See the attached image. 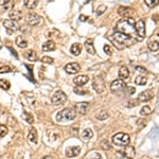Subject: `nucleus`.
<instances>
[{
    "label": "nucleus",
    "instance_id": "f257e3e1",
    "mask_svg": "<svg viewBox=\"0 0 159 159\" xmlns=\"http://www.w3.org/2000/svg\"><path fill=\"white\" fill-rule=\"evenodd\" d=\"M134 25L135 20L133 18L129 17L127 19H122V20H120L117 23V32H120L122 34H124V35L129 36V37H136V39L138 41Z\"/></svg>",
    "mask_w": 159,
    "mask_h": 159
},
{
    "label": "nucleus",
    "instance_id": "f03ea898",
    "mask_svg": "<svg viewBox=\"0 0 159 159\" xmlns=\"http://www.w3.org/2000/svg\"><path fill=\"white\" fill-rule=\"evenodd\" d=\"M110 41H113V43L115 44L118 49H123L126 46H129V44H131V37L127 35H124L120 32H115L113 34V36L109 37Z\"/></svg>",
    "mask_w": 159,
    "mask_h": 159
},
{
    "label": "nucleus",
    "instance_id": "7ed1b4c3",
    "mask_svg": "<svg viewBox=\"0 0 159 159\" xmlns=\"http://www.w3.org/2000/svg\"><path fill=\"white\" fill-rule=\"evenodd\" d=\"M76 117V111H74L72 108H65L63 110L58 111L57 115H56V120L58 122L61 121H70V120H73Z\"/></svg>",
    "mask_w": 159,
    "mask_h": 159
},
{
    "label": "nucleus",
    "instance_id": "20e7f679",
    "mask_svg": "<svg viewBox=\"0 0 159 159\" xmlns=\"http://www.w3.org/2000/svg\"><path fill=\"white\" fill-rule=\"evenodd\" d=\"M129 136L125 133H118L113 137V143L117 147H127L129 144Z\"/></svg>",
    "mask_w": 159,
    "mask_h": 159
},
{
    "label": "nucleus",
    "instance_id": "39448f33",
    "mask_svg": "<svg viewBox=\"0 0 159 159\" xmlns=\"http://www.w3.org/2000/svg\"><path fill=\"white\" fill-rule=\"evenodd\" d=\"M125 89H126V85L122 80H116L110 85V90L116 94H121Z\"/></svg>",
    "mask_w": 159,
    "mask_h": 159
},
{
    "label": "nucleus",
    "instance_id": "423d86ee",
    "mask_svg": "<svg viewBox=\"0 0 159 159\" xmlns=\"http://www.w3.org/2000/svg\"><path fill=\"white\" fill-rule=\"evenodd\" d=\"M134 28H135V32L137 34L138 41H142L145 37V25H144V21L142 19H140L138 23H135Z\"/></svg>",
    "mask_w": 159,
    "mask_h": 159
},
{
    "label": "nucleus",
    "instance_id": "0eeeda50",
    "mask_svg": "<svg viewBox=\"0 0 159 159\" xmlns=\"http://www.w3.org/2000/svg\"><path fill=\"white\" fill-rule=\"evenodd\" d=\"M67 101V96L65 94V92H63L62 90L56 91L55 94L52 97V103L54 105H62Z\"/></svg>",
    "mask_w": 159,
    "mask_h": 159
},
{
    "label": "nucleus",
    "instance_id": "6e6552de",
    "mask_svg": "<svg viewBox=\"0 0 159 159\" xmlns=\"http://www.w3.org/2000/svg\"><path fill=\"white\" fill-rule=\"evenodd\" d=\"M92 88L98 92V94H101L103 92L104 89H105V81L102 76H97L94 78V83H92Z\"/></svg>",
    "mask_w": 159,
    "mask_h": 159
},
{
    "label": "nucleus",
    "instance_id": "1a4fd4ad",
    "mask_svg": "<svg viewBox=\"0 0 159 159\" xmlns=\"http://www.w3.org/2000/svg\"><path fill=\"white\" fill-rule=\"evenodd\" d=\"M89 108H90V105L88 102H80L76 104V110L81 115H86L89 111Z\"/></svg>",
    "mask_w": 159,
    "mask_h": 159
},
{
    "label": "nucleus",
    "instance_id": "9d476101",
    "mask_svg": "<svg viewBox=\"0 0 159 159\" xmlns=\"http://www.w3.org/2000/svg\"><path fill=\"white\" fill-rule=\"evenodd\" d=\"M153 97H154V91L153 90H151V89H149V90H144L138 96V101L139 102H147V101H150Z\"/></svg>",
    "mask_w": 159,
    "mask_h": 159
},
{
    "label": "nucleus",
    "instance_id": "9b49d317",
    "mask_svg": "<svg viewBox=\"0 0 159 159\" xmlns=\"http://www.w3.org/2000/svg\"><path fill=\"white\" fill-rule=\"evenodd\" d=\"M81 70V67L78 63H70L67 64L65 67V71L69 74H76Z\"/></svg>",
    "mask_w": 159,
    "mask_h": 159
},
{
    "label": "nucleus",
    "instance_id": "f8f14e48",
    "mask_svg": "<svg viewBox=\"0 0 159 159\" xmlns=\"http://www.w3.org/2000/svg\"><path fill=\"white\" fill-rule=\"evenodd\" d=\"M27 21H28V23L30 25H38L41 23V18L37 14H35V13H30L28 17H27Z\"/></svg>",
    "mask_w": 159,
    "mask_h": 159
},
{
    "label": "nucleus",
    "instance_id": "ddd939ff",
    "mask_svg": "<svg viewBox=\"0 0 159 159\" xmlns=\"http://www.w3.org/2000/svg\"><path fill=\"white\" fill-rule=\"evenodd\" d=\"M80 153H81V147H70L66 150V156L68 158L76 157Z\"/></svg>",
    "mask_w": 159,
    "mask_h": 159
},
{
    "label": "nucleus",
    "instance_id": "4468645a",
    "mask_svg": "<svg viewBox=\"0 0 159 159\" xmlns=\"http://www.w3.org/2000/svg\"><path fill=\"white\" fill-rule=\"evenodd\" d=\"M3 25L5 27V29L11 31H16L19 29V25L17 23V21L11 20V19H5L3 20Z\"/></svg>",
    "mask_w": 159,
    "mask_h": 159
},
{
    "label": "nucleus",
    "instance_id": "2eb2a0df",
    "mask_svg": "<svg viewBox=\"0 0 159 159\" xmlns=\"http://www.w3.org/2000/svg\"><path fill=\"white\" fill-rule=\"evenodd\" d=\"M119 154H122V156L126 157V158H129V159H133L135 157L136 152H135V149L133 147L127 145V147H125L124 151H122L121 153H119Z\"/></svg>",
    "mask_w": 159,
    "mask_h": 159
},
{
    "label": "nucleus",
    "instance_id": "dca6fc26",
    "mask_svg": "<svg viewBox=\"0 0 159 159\" xmlns=\"http://www.w3.org/2000/svg\"><path fill=\"white\" fill-rule=\"evenodd\" d=\"M89 81V76H78L73 78V82L78 86H83L85 84H87Z\"/></svg>",
    "mask_w": 159,
    "mask_h": 159
},
{
    "label": "nucleus",
    "instance_id": "f3484780",
    "mask_svg": "<svg viewBox=\"0 0 159 159\" xmlns=\"http://www.w3.org/2000/svg\"><path fill=\"white\" fill-rule=\"evenodd\" d=\"M9 16H10L11 20H14V21L20 20L21 18H23V12L18 10H12L9 13Z\"/></svg>",
    "mask_w": 159,
    "mask_h": 159
},
{
    "label": "nucleus",
    "instance_id": "a211bd4d",
    "mask_svg": "<svg viewBox=\"0 0 159 159\" xmlns=\"http://www.w3.org/2000/svg\"><path fill=\"white\" fill-rule=\"evenodd\" d=\"M118 13L122 16V17L129 18V15L131 14V9L127 8V7H120V8L118 9Z\"/></svg>",
    "mask_w": 159,
    "mask_h": 159
},
{
    "label": "nucleus",
    "instance_id": "6ab92c4d",
    "mask_svg": "<svg viewBox=\"0 0 159 159\" xmlns=\"http://www.w3.org/2000/svg\"><path fill=\"white\" fill-rule=\"evenodd\" d=\"M70 52L72 53L74 56L80 55V54H81V52H82V45H81V44H78V43L73 44V45L71 46Z\"/></svg>",
    "mask_w": 159,
    "mask_h": 159
},
{
    "label": "nucleus",
    "instance_id": "aec40b11",
    "mask_svg": "<svg viewBox=\"0 0 159 159\" xmlns=\"http://www.w3.org/2000/svg\"><path fill=\"white\" fill-rule=\"evenodd\" d=\"M119 76H120V80H127L129 76V70L126 67H121L119 69Z\"/></svg>",
    "mask_w": 159,
    "mask_h": 159
},
{
    "label": "nucleus",
    "instance_id": "412c9836",
    "mask_svg": "<svg viewBox=\"0 0 159 159\" xmlns=\"http://www.w3.org/2000/svg\"><path fill=\"white\" fill-rule=\"evenodd\" d=\"M92 137H94V133H92V131L90 129H85L82 131V139L84 141H88Z\"/></svg>",
    "mask_w": 159,
    "mask_h": 159
},
{
    "label": "nucleus",
    "instance_id": "4be33fe9",
    "mask_svg": "<svg viewBox=\"0 0 159 159\" xmlns=\"http://www.w3.org/2000/svg\"><path fill=\"white\" fill-rule=\"evenodd\" d=\"M28 139L30 140L32 143L36 144L37 143V131H36L35 129H31L30 131H29V136Z\"/></svg>",
    "mask_w": 159,
    "mask_h": 159
},
{
    "label": "nucleus",
    "instance_id": "5701e85b",
    "mask_svg": "<svg viewBox=\"0 0 159 159\" xmlns=\"http://www.w3.org/2000/svg\"><path fill=\"white\" fill-rule=\"evenodd\" d=\"M85 48L87 50V52L90 53V54H94L96 53V49H94V44H92V39H87L85 41Z\"/></svg>",
    "mask_w": 159,
    "mask_h": 159
},
{
    "label": "nucleus",
    "instance_id": "b1692460",
    "mask_svg": "<svg viewBox=\"0 0 159 159\" xmlns=\"http://www.w3.org/2000/svg\"><path fill=\"white\" fill-rule=\"evenodd\" d=\"M55 49V44L53 41H48L47 43H45L43 45V50L48 52V51H52Z\"/></svg>",
    "mask_w": 159,
    "mask_h": 159
},
{
    "label": "nucleus",
    "instance_id": "393cba45",
    "mask_svg": "<svg viewBox=\"0 0 159 159\" xmlns=\"http://www.w3.org/2000/svg\"><path fill=\"white\" fill-rule=\"evenodd\" d=\"M23 4L28 9L32 10V9H35L38 5V1H36V0H25V1H23Z\"/></svg>",
    "mask_w": 159,
    "mask_h": 159
},
{
    "label": "nucleus",
    "instance_id": "a878e982",
    "mask_svg": "<svg viewBox=\"0 0 159 159\" xmlns=\"http://www.w3.org/2000/svg\"><path fill=\"white\" fill-rule=\"evenodd\" d=\"M25 56H27L29 61H31V62H35L36 60H37V54H36L35 51H33V50H28V52L25 53Z\"/></svg>",
    "mask_w": 159,
    "mask_h": 159
},
{
    "label": "nucleus",
    "instance_id": "bb28decb",
    "mask_svg": "<svg viewBox=\"0 0 159 159\" xmlns=\"http://www.w3.org/2000/svg\"><path fill=\"white\" fill-rule=\"evenodd\" d=\"M16 44H17V46L20 47V48H25V47L28 46V41H25V39H23V36H18V37L16 38Z\"/></svg>",
    "mask_w": 159,
    "mask_h": 159
},
{
    "label": "nucleus",
    "instance_id": "cd10ccee",
    "mask_svg": "<svg viewBox=\"0 0 159 159\" xmlns=\"http://www.w3.org/2000/svg\"><path fill=\"white\" fill-rule=\"evenodd\" d=\"M96 118L100 121H103V120H106V119L108 118V114H107V111L105 110H100L98 114L96 115Z\"/></svg>",
    "mask_w": 159,
    "mask_h": 159
},
{
    "label": "nucleus",
    "instance_id": "c85d7f7f",
    "mask_svg": "<svg viewBox=\"0 0 159 159\" xmlns=\"http://www.w3.org/2000/svg\"><path fill=\"white\" fill-rule=\"evenodd\" d=\"M0 4L2 5L5 10H11L13 8V5H14V3L12 1H10V0H4V1H0Z\"/></svg>",
    "mask_w": 159,
    "mask_h": 159
},
{
    "label": "nucleus",
    "instance_id": "c756f323",
    "mask_svg": "<svg viewBox=\"0 0 159 159\" xmlns=\"http://www.w3.org/2000/svg\"><path fill=\"white\" fill-rule=\"evenodd\" d=\"M135 83L138 84V85L143 86V85H145V84L147 83V78H144V76H138L136 78V80H135Z\"/></svg>",
    "mask_w": 159,
    "mask_h": 159
},
{
    "label": "nucleus",
    "instance_id": "7c9ffc66",
    "mask_svg": "<svg viewBox=\"0 0 159 159\" xmlns=\"http://www.w3.org/2000/svg\"><path fill=\"white\" fill-rule=\"evenodd\" d=\"M23 118L25 120V122H28V123H30V124H32L33 122H34V119H33L32 115L29 114V113H27V111H23Z\"/></svg>",
    "mask_w": 159,
    "mask_h": 159
},
{
    "label": "nucleus",
    "instance_id": "2f4dec72",
    "mask_svg": "<svg viewBox=\"0 0 159 159\" xmlns=\"http://www.w3.org/2000/svg\"><path fill=\"white\" fill-rule=\"evenodd\" d=\"M149 49L153 52L158 50V41H150L149 45H147Z\"/></svg>",
    "mask_w": 159,
    "mask_h": 159
},
{
    "label": "nucleus",
    "instance_id": "473e14b6",
    "mask_svg": "<svg viewBox=\"0 0 159 159\" xmlns=\"http://www.w3.org/2000/svg\"><path fill=\"white\" fill-rule=\"evenodd\" d=\"M74 92L78 94H81V96H84V94H88V90H86V89L83 88V86H78L74 88Z\"/></svg>",
    "mask_w": 159,
    "mask_h": 159
},
{
    "label": "nucleus",
    "instance_id": "72a5a7b5",
    "mask_svg": "<svg viewBox=\"0 0 159 159\" xmlns=\"http://www.w3.org/2000/svg\"><path fill=\"white\" fill-rule=\"evenodd\" d=\"M10 82L7 81V80H0V87L2 89H4V90H8V89H10Z\"/></svg>",
    "mask_w": 159,
    "mask_h": 159
},
{
    "label": "nucleus",
    "instance_id": "f704fd0d",
    "mask_svg": "<svg viewBox=\"0 0 159 159\" xmlns=\"http://www.w3.org/2000/svg\"><path fill=\"white\" fill-rule=\"evenodd\" d=\"M151 107L150 106H143L141 108V110H140V114L142 115V116H147V115H150L151 114Z\"/></svg>",
    "mask_w": 159,
    "mask_h": 159
},
{
    "label": "nucleus",
    "instance_id": "c9c22d12",
    "mask_svg": "<svg viewBox=\"0 0 159 159\" xmlns=\"http://www.w3.org/2000/svg\"><path fill=\"white\" fill-rule=\"evenodd\" d=\"M145 4H147L149 8H154L155 5L158 4V1H157V0H145Z\"/></svg>",
    "mask_w": 159,
    "mask_h": 159
},
{
    "label": "nucleus",
    "instance_id": "e433bc0d",
    "mask_svg": "<svg viewBox=\"0 0 159 159\" xmlns=\"http://www.w3.org/2000/svg\"><path fill=\"white\" fill-rule=\"evenodd\" d=\"M8 129L5 125H0V137H4L8 134Z\"/></svg>",
    "mask_w": 159,
    "mask_h": 159
},
{
    "label": "nucleus",
    "instance_id": "4c0bfd02",
    "mask_svg": "<svg viewBox=\"0 0 159 159\" xmlns=\"http://www.w3.org/2000/svg\"><path fill=\"white\" fill-rule=\"evenodd\" d=\"M7 72H12V68H11L10 66L0 67V73H7Z\"/></svg>",
    "mask_w": 159,
    "mask_h": 159
},
{
    "label": "nucleus",
    "instance_id": "58836bf2",
    "mask_svg": "<svg viewBox=\"0 0 159 159\" xmlns=\"http://www.w3.org/2000/svg\"><path fill=\"white\" fill-rule=\"evenodd\" d=\"M41 62L45 64H53L54 60L50 56H44V57H41Z\"/></svg>",
    "mask_w": 159,
    "mask_h": 159
},
{
    "label": "nucleus",
    "instance_id": "ea45409f",
    "mask_svg": "<svg viewBox=\"0 0 159 159\" xmlns=\"http://www.w3.org/2000/svg\"><path fill=\"white\" fill-rule=\"evenodd\" d=\"M104 51L106 52V54H107V55H111V54H113V50H111L110 46H109V45L104 46Z\"/></svg>",
    "mask_w": 159,
    "mask_h": 159
},
{
    "label": "nucleus",
    "instance_id": "a19ab883",
    "mask_svg": "<svg viewBox=\"0 0 159 159\" xmlns=\"http://www.w3.org/2000/svg\"><path fill=\"white\" fill-rule=\"evenodd\" d=\"M105 10H106L105 5H101V7L98 9V11H97V14H98V15H100V14H102L103 12H105Z\"/></svg>",
    "mask_w": 159,
    "mask_h": 159
},
{
    "label": "nucleus",
    "instance_id": "79ce46f5",
    "mask_svg": "<svg viewBox=\"0 0 159 159\" xmlns=\"http://www.w3.org/2000/svg\"><path fill=\"white\" fill-rule=\"evenodd\" d=\"M136 70L137 71H140V72H142V73H147V69H144L143 67H140V66H137Z\"/></svg>",
    "mask_w": 159,
    "mask_h": 159
},
{
    "label": "nucleus",
    "instance_id": "37998d69",
    "mask_svg": "<svg viewBox=\"0 0 159 159\" xmlns=\"http://www.w3.org/2000/svg\"><path fill=\"white\" fill-rule=\"evenodd\" d=\"M88 16H85V15H81V17H80V20L81 21H86V20H88Z\"/></svg>",
    "mask_w": 159,
    "mask_h": 159
},
{
    "label": "nucleus",
    "instance_id": "c03bdc74",
    "mask_svg": "<svg viewBox=\"0 0 159 159\" xmlns=\"http://www.w3.org/2000/svg\"><path fill=\"white\" fill-rule=\"evenodd\" d=\"M127 92H129V94H133L135 92V88L134 87H131V88H127Z\"/></svg>",
    "mask_w": 159,
    "mask_h": 159
},
{
    "label": "nucleus",
    "instance_id": "a18cd8bd",
    "mask_svg": "<svg viewBox=\"0 0 159 159\" xmlns=\"http://www.w3.org/2000/svg\"><path fill=\"white\" fill-rule=\"evenodd\" d=\"M10 50H11V51H12V53H13V54H14V55H15V56H16V57H18V55H17V53H16V51H15V50H14V49H12V48H10Z\"/></svg>",
    "mask_w": 159,
    "mask_h": 159
},
{
    "label": "nucleus",
    "instance_id": "49530a36",
    "mask_svg": "<svg viewBox=\"0 0 159 159\" xmlns=\"http://www.w3.org/2000/svg\"><path fill=\"white\" fill-rule=\"evenodd\" d=\"M41 159H55L54 157H52V156H45V157H43Z\"/></svg>",
    "mask_w": 159,
    "mask_h": 159
},
{
    "label": "nucleus",
    "instance_id": "de8ad7c7",
    "mask_svg": "<svg viewBox=\"0 0 159 159\" xmlns=\"http://www.w3.org/2000/svg\"><path fill=\"white\" fill-rule=\"evenodd\" d=\"M94 159H102V157L100 156L99 154H97V155H96V158H94Z\"/></svg>",
    "mask_w": 159,
    "mask_h": 159
}]
</instances>
